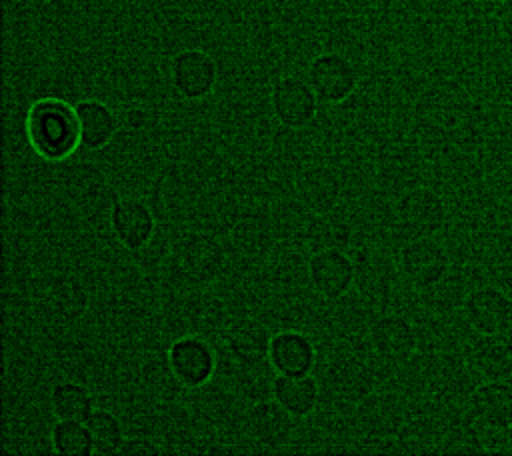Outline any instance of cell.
<instances>
[{
	"instance_id": "obj_1",
	"label": "cell",
	"mask_w": 512,
	"mask_h": 456,
	"mask_svg": "<svg viewBox=\"0 0 512 456\" xmlns=\"http://www.w3.org/2000/svg\"><path fill=\"white\" fill-rule=\"evenodd\" d=\"M30 148L46 162H64L80 146V122L76 106L56 96L32 102L24 118Z\"/></svg>"
},
{
	"instance_id": "obj_2",
	"label": "cell",
	"mask_w": 512,
	"mask_h": 456,
	"mask_svg": "<svg viewBox=\"0 0 512 456\" xmlns=\"http://www.w3.org/2000/svg\"><path fill=\"white\" fill-rule=\"evenodd\" d=\"M66 176V196L82 218L92 224L110 220L112 206L116 204L114 188L108 184L106 176L90 164H78L68 170Z\"/></svg>"
},
{
	"instance_id": "obj_3",
	"label": "cell",
	"mask_w": 512,
	"mask_h": 456,
	"mask_svg": "<svg viewBox=\"0 0 512 456\" xmlns=\"http://www.w3.org/2000/svg\"><path fill=\"white\" fill-rule=\"evenodd\" d=\"M226 260L224 244L208 232L186 234L176 246V264L194 284L216 282L226 268Z\"/></svg>"
},
{
	"instance_id": "obj_4",
	"label": "cell",
	"mask_w": 512,
	"mask_h": 456,
	"mask_svg": "<svg viewBox=\"0 0 512 456\" xmlns=\"http://www.w3.org/2000/svg\"><path fill=\"white\" fill-rule=\"evenodd\" d=\"M218 82L216 60L200 48H184L170 60V84L184 100H204Z\"/></svg>"
},
{
	"instance_id": "obj_5",
	"label": "cell",
	"mask_w": 512,
	"mask_h": 456,
	"mask_svg": "<svg viewBox=\"0 0 512 456\" xmlns=\"http://www.w3.org/2000/svg\"><path fill=\"white\" fill-rule=\"evenodd\" d=\"M306 80L324 104H340L352 96L358 86V72L350 58L340 52H322L314 56L306 70Z\"/></svg>"
},
{
	"instance_id": "obj_6",
	"label": "cell",
	"mask_w": 512,
	"mask_h": 456,
	"mask_svg": "<svg viewBox=\"0 0 512 456\" xmlns=\"http://www.w3.org/2000/svg\"><path fill=\"white\" fill-rule=\"evenodd\" d=\"M318 104L310 82L300 76L278 78L270 92L272 114L284 128L300 130L308 126L318 114Z\"/></svg>"
},
{
	"instance_id": "obj_7",
	"label": "cell",
	"mask_w": 512,
	"mask_h": 456,
	"mask_svg": "<svg viewBox=\"0 0 512 456\" xmlns=\"http://www.w3.org/2000/svg\"><path fill=\"white\" fill-rule=\"evenodd\" d=\"M400 270L416 288H432L446 278L450 256L432 236H414L400 250Z\"/></svg>"
},
{
	"instance_id": "obj_8",
	"label": "cell",
	"mask_w": 512,
	"mask_h": 456,
	"mask_svg": "<svg viewBox=\"0 0 512 456\" xmlns=\"http://www.w3.org/2000/svg\"><path fill=\"white\" fill-rule=\"evenodd\" d=\"M308 280L324 300H340L356 280V264L342 248L314 250L306 264Z\"/></svg>"
},
{
	"instance_id": "obj_9",
	"label": "cell",
	"mask_w": 512,
	"mask_h": 456,
	"mask_svg": "<svg viewBox=\"0 0 512 456\" xmlns=\"http://www.w3.org/2000/svg\"><path fill=\"white\" fill-rule=\"evenodd\" d=\"M168 362L186 388H200L216 372V352L206 338L186 334L176 338L168 352Z\"/></svg>"
},
{
	"instance_id": "obj_10",
	"label": "cell",
	"mask_w": 512,
	"mask_h": 456,
	"mask_svg": "<svg viewBox=\"0 0 512 456\" xmlns=\"http://www.w3.org/2000/svg\"><path fill=\"white\" fill-rule=\"evenodd\" d=\"M446 214L444 198L428 186L410 188L396 202L400 224L414 236H432L438 232L446 222Z\"/></svg>"
},
{
	"instance_id": "obj_11",
	"label": "cell",
	"mask_w": 512,
	"mask_h": 456,
	"mask_svg": "<svg viewBox=\"0 0 512 456\" xmlns=\"http://www.w3.org/2000/svg\"><path fill=\"white\" fill-rule=\"evenodd\" d=\"M108 226L116 242L130 252L142 248L158 228L150 206L144 200L132 196L116 200L110 212Z\"/></svg>"
},
{
	"instance_id": "obj_12",
	"label": "cell",
	"mask_w": 512,
	"mask_h": 456,
	"mask_svg": "<svg viewBox=\"0 0 512 456\" xmlns=\"http://www.w3.org/2000/svg\"><path fill=\"white\" fill-rule=\"evenodd\" d=\"M368 340L372 350L386 362L400 364L412 358L418 348L414 324L400 314H384L370 324Z\"/></svg>"
},
{
	"instance_id": "obj_13",
	"label": "cell",
	"mask_w": 512,
	"mask_h": 456,
	"mask_svg": "<svg viewBox=\"0 0 512 456\" xmlns=\"http://www.w3.org/2000/svg\"><path fill=\"white\" fill-rule=\"evenodd\" d=\"M512 314V298L498 286H478L464 298V316L478 334H500Z\"/></svg>"
},
{
	"instance_id": "obj_14",
	"label": "cell",
	"mask_w": 512,
	"mask_h": 456,
	"mask_svg": "<svg viewBox=\"0 0 512 456\" xmlns=\"http://www.w3.org/2000/svg\"><path fill=\"white\" fill-rule=\"evenodd\" d=\"M40 302L44 314L52 322L72 324L86 314L90 306V294L78 278L70 274H60L46 284Z\"/></svg>"
},
{
	"instance_id": "obj_15",
	"label": "cell",
	"mask_w": 512,
	"mask_h": 456,
	"mask_svg": "<svg viewBox=\"0 0 512 456\" xmlns=\"http://www.w3.org/2000/svg\"><path fill=\"white\" fill-rule=\"evenodd\" d=\"M224 344L230 356L242 366H260L268 360L272 332L256 318L232 320L226 328Z\"/></svg>"
},
{
	"instance_id": "obj_16",
	"label": "cell",
	"mask_w": 512,
	"mask_h": 456,
	"mask_svg": "<svg viewBox=\"0 0 512 456\" xmlns=\"http://www.w3.org/2000/svg\"><path fill=\"white\" fill-rule=\"evenodd\" d=\"M296 198L306 204L314 214L332 212L342 196L340 176L328 166H308L294 178Z\"/></svg>"
},
{
	"instance_id": "obj_17",
	"label": "cell",
	"mask_w": 512,
	"mask_h": 456,
	"mask_svg": "<svg viewBox=\"0 0 512 456\" xmlns=\"http://www.w3.org/2000/svg\"><path fill=\"white\" fill-rule=\"evenodd\" d=\"M268 364L276 374H310L316 364V346L298 330L272 334Z\"/></svg>"
},
{
	"instance_id": "obj_18",
	"label": "cell",
	"mask_w": 512,
	"mask_h": 456,
	"mask_svg": "<svg viewBox=\"0 0 512 456\" xmlns=\"http://www.w3.org/2000/svg\"><path fill=\"white\" fill-rule=\"evenodd\" d=\"M472 416L492 430H508L512 426V384L504 380H486L470 394Z\"/></svg>"
},
{
	"instance_id": "obj_19",
	"label": "cell",
	"mask_w": 512,
	"mask_h": 456,
	"mask_svg": "<svg viewBox=\"0 0 512 456\" xmlns=\"http://www.w3.org/2000/svg\"><path fill=\"white\" fill-rule=\"evenodd\" d=\"M76 106L78 122H80V140L86 150H102L112 142L118 132L120 120L116 112L102 100L86 98Z\"/></svg>"
},
{
	"instance_id": "obj_20",
	"label": "cell",
	"mask_w": 512,
	"mask_h": 456,
	"mask_svg": "<svg viewBox=\"0 0 512 456\" xmlns=\"http://www.w3.org/2000/svg\"><path fill=\"white\" fill-rule=\"evenodd\" d=\"M182 318L190 334L202 336L206 340L224 334L232 322L224 300L208 292L190 296L182 306Z\"/></svg>"
},
{
	"instance_id": "obj_21",
	"label": "cell",
	"mask_w": 512,
	"mask_h": 456,
	"mask_svg": "<svg viewBox=\"0 0 512 456\" xmlns=\"http://www.w3.org/2000/svg\"><path fill=\"white\" fill-rule=\"evenodd\" d=\"M270 388L272 398L294 418H306L320 402V384L312 374H278Z\"/></svg>"
},
{
	"instance_id": "obj_22",
	"label": "cell",
	"mask_w": 512,
	"mask_h": 456,
	"mask_svg": "<svg viewBox=\"0 0 512 456\" xmlns=\"http://www.w3.org/2000/svg\"><path fill=\"white\" fill-rule=\"evenodd\" d=\"M248 430L254 440L264 446H282L290 440L294 416L286 412L274 398L256 402L246 416Z\"/></svg>"
},
{
	"instance_id": "obj_23",
	"label": "cell",
	"mask_w": 512,
	"mask_h": 456,
	"mask_svg": "<svg viewBox=\"0 0 512 456\" xmlns=\"http://www.w3.org/2000/svg\"><path fill=\"white\" fill-rule=\"evenodd\" d=\"M316 214L298 198H284L270 210V224L278 242L288 246H308Z\"/></svg>"
},
{
	"instance_id": "obj_24",
	"label": "cell",
	"mask_w": 512,
	"mask_h": 456,
	"mask_svg": "<svg viewBox=\"0 0 512 456\" xmlns=\"http://www.w3.org/2000/svg\"><path fill=\"white\" fill-rule=\"evenodd\" d=\"M472 366L486 380L512 376V346L500 334H480L470 352Z\"/></svg>"
},
{
	"instance_id": "obj_25",
	"label": "cell",
	"mask_w": 512,
	"mask_h": 456,
	"mask_svg": "<svg viewBox=\"0 0 512 456\" xmlns=\"http://www.w3.org/2000/svg\"><path fill=\"white\" fill-rule=\"evenodd\" d=\"M358 420L368 436H390L398 430L402 414L392 394H368L360 400Z\"/></svg>"
},
{
	"instance_id": "obj_26",
	"label": "cell",
	"mask_w": 512,
	"mask_h": 456,
	"mask_svg": "<svg viewBox=\"0 0 512 456\" xmlns=\"http://www.w3.org/2000/svg\"><path fill=\"white\" fill-rule=\"evenodd\" d=\"M48 402L56 420L86 422L94 412V398L88 388L72 380L56 382L50 390Z\"/></svg>"
},
{
	"instance_id": "obj_27",
	"label": "cell",
	"mask_w": 512,
	"mask_h": 456,
	"mask_svg": "<svg viewBox=\"0 0 512 456\" xmlns=\"http://www.w3.org/2000/svg\"><path fill=\"white\" fill-rule=\"evenodd\" d=\"M274 240L276 236H274L270 218L264 220L260 216H246V218H240L230 230V242L234 250L246 258L268 254L272 250Z\"/></svg>"
},
{
	"instance_id": "obj_28",
	"label": "cell",
	"mask_w": 512,
	"mask_h": 456,
	"mask_svg": "<svg viewBox=\"0 0 512 456\" xmlns=\"http://www.w3.org/2000/svg\"><path fill=\"white\" fill-rule=\"evenodd\" d=\"M328 384L334 390V394L338 392L340 398L344 400H364L370 392L372 376L362 362L346 358L342 362L332 364Z\"/></svg>"
},
{
	"instance_id": "obj_29",
	"label": "cell",
	"mask_w": 512,
	"mask_h": 456,
	"mask_svg": "<svg viewBox=\"0 0 512 456\" xmlns=\"http://www.w3.org/2000/svg\"><path fill=\"white\" fill-rule=\"evenodd\" d=\"M86 428L96 454H118L126 440L120 418L110 410H94L86 420Z\"/></svg>"
},
{
	"instance_id": "obj_30",
	"label": "cell",
	"mask_w": 512,
	"mask_h": 456,
	"mask_svg": "<svg viewBox=\"0 0 512 456\" xmlns=\"http://www.w3.org/2000/svg\"><path fill=\"white\" fill-rule=\"evenodd\" d=\"M140 374H142V382L150 390V394H154L160 400H172L186 388L174 374L166 354L148 358L142 364Z\"/></svg>"
},
{
	"instance_id": "obj_31",
	"label": "cell",
	"mask_w": 512,
	"mask_h": 456,
	"mask_svg": "<svg viewBox=\"0 0 512 456\" xmlns=\"http://www.w3.org/2000/svg\"><path fill=\"white\" fill-rule=\"evenodd\" d=\"M52 448L62 456H90L94 454V446L90 440V432L82 422L58 420L50 430Z\"/></svg>"
},
{
	"instance_id": "obj_32",
	"label": "cell",
	"mask_w": 512,
	"mask_h": 456,
	"mask_svg": "<svg viewBox=\"0 0 512 456\" xmlns=\"http://www.w3.org/2000/svg\"><path fill=\"white\" fill-rule=\"evenodd\" d=\"M334 212V210H332ZM332 212L328 214H316L312 232H310V240L308 246L314 250H322V248H342L348 242L350 236V228L346 226L344 220L336 218Z\"/></svg>"
},
{
	"instance_id": "obj_33",
	"label": "cell",
	"mask_w": 512,
	"mask_h": 456,
	"mask_svg": "<svg viewBox=\"0 0 512 456\" xmlns=\"http://www.w3.org/2000/svg\"><path fill=\"white\" fill-rule=\"evenodd\" d=\"M168 250H170V234L166 228L158 226L154 236L142 248L134 250V256L142 268H156L162 262V258L168 254Z\"/></svg>"
},
{
	"instance_id": "obj_34",
	"label": "cell",
	"mask_w": 512,
	"mask_h": 456,
	"mask_svg": "<svg viewBox=\"0 0 512 456\" xmlns=\"http://www.w3.org/2000/svg\"><path fill=\"white\" fill-rule=\"evenodd\" d=\"M118 454L124 456H158L160 454V446L144 436H136V438H128L124 440L122 448Z\"/></svg>"
},
{
	"instance_id": "obj_35",
	"label": "cell",
	"mask_w": 512,
	"mask_h": 456,
	"mask_svg": "<svg viewBox=\"0 0 512 456\" xmlns=\"http://www.w3.org/2000/svg\"><path fill=\"white\" fill-rule=\"evenodd\" d=\"M122 122H124L126 128L136 132V130H142L146 126L148 114H146L144 108H126V112L122 116Z\"/></svg>"
},
{
	"instance_id": "obj_36",
	"label": "cell",
	"mask_w": 512,
	"mask_h": 456,
	"mask_svg": "<svg viewBox=\"0 0 512 456\" xmlns=\"http://www.w3.org/2000/svg\"><path fill=\"white\" fill-rule=\"evenodd\" d=\"M500 336L512 346V314H510V318H508V322L504 324V328H502V332H500Z\"/></svg>"
}]
</instances>
